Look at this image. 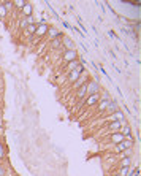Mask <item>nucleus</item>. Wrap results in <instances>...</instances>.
<instances>
[{
    "label": "nucleus",
    "mask_w": 141,
    "mask_h": 176,
    "mask_svg": "<svg viewBox=\"0 0 141 176\" xmlns=\"http://www.w3.org/2000/svg\"><path fill=\"white\" fill-rule=\"evenodd\" d=\"M7 157V149H5V146L0 143V160H3Z\"/></svg>",
    "instance_id": "412c9836"
},
{
    "label": "nucleus",
    "mask_w": 141,
    "mask_h": 176,
    "mask_svg": "<svg viewBox=\"0 0 141 176\" xmlns=\"http://www.w3.org/2000/svg\"><path fill=\"white\" fill-rule=\"evenodd\" d=\"M125 140V137L121 133V132H114V133H109V137H108V143L109 144H119V143H122Z\"/></svg>",
    "instance_id": "20e7f679"
},
{
    "label": "nucleus",
    "mask_w": 141,
    "mask_h": 176,
    "mask_svg": "<svg viewBox=\"0 0 141 176\" xmlns=\"http://www.w3.org/2000/svg\"><path fill=\"white\" fill-rule=\"evenodd\" d=\"M21 13L24 15V18L32 16V3H25V5H24V8L21 10Z\"/></svg>",
    "instance_id": "a211bd4d"
},
{
    "label": "nucleus",
    "mask_w": 141,
    "mask_h": 176,
    "mask_svg": "<svg viewBox=\"0 0 141 176\" xmlns=\"http://www.w3.org/2000/svg\"><path fill=\"white\" fill-rule=\"evenodd\" d=\"M49 48H51V49H60V48H62V35L54 37V40L51 42Z\"/></svg>",
    "instance_id": "9b49d317"
},
{
    "label": "nucleus",
    "mask_w": 141,
    "mask_h": 176,
    "mask_svg": "<svg viewBox=\"0 0 141 176\" xmlns=\"http://www.w3.org/2000/svg\"><path fill=\"white\" fill-rule=\"evenodd\" d=\"M32 24H35L33 22V16H27V18H24L22 21H21V24H19V27L24 30L25 27H29V25H32Z\"/></svg>",
    "instance_id": "2eb2a0df"
},
{
    "label": "nucleus",
    "mask_w": 141,
    "mask_h": 176,
    "mask_svg": "<svg viewBox=\"0 0 141 176\" xmlns=\"http://www.w3.org/2000/svg\"><path fill=\"white\" fill-rule=\"evenodd\" d=\"M79 65H81V64L78 62V59H76V60H73V62H68V65H65V68H64V72H65V73L68 75L70 72H73V70H76V68H78Z\"/></svg>",
    "instance_id": "f8f14e48"
},
{
    "label": "nucleus",
    "mask_w": 141,
    "mask_h": 176,
    "mask_svg": "<svg viewBox=\"0 0 141 176\" xmlns=\"http://www.w3.org/2000/svg\"><path fill=\"white\" fill-rule=\"evenodd\" d=\"M98 100H100V95H98V94H92V95H87L86 102H84V108H90V106H97Z\"/></svg>",
    "instance_id": "423d86ee"
},
{
    "label": "nucleus",
    "mask_w": 141,
    "mask_h": 176,
    "mask_svg": "<svg viewBox=\"0 0 141 176\" xmlns=\"http://www.w3.org/2000/svg\"><path fill=\"white\" fill-rule=\"evenodd\" d=\"M119 165H121V168H130V165H132V157H122V159L119 160Z\"/></svg>",
    "instance_id": "f3484780"
},
{
    "label": "nucleus",
    "mask_w": 141,
    "mask_h": 176,
    "mask_svg": "<svg viewBox=\"0 0 141 176\" xmlns=\"http://www.w3.org/2000/svg\"><path fill=\"white\" fill-rule=\"evenodd\" d=\"M124 122H121V121H112V122H109L108 125H106V132L108 133H114V132H119L121 130V125H122Z\"/></svg>",
    "instance_id": "0eeeda50"
},
{
    "label": "nucleus",
    "mask_w": 141,
    "mask_h": 176,
    "mask_svg": "<svg viewBox=\"0 0 141 176\" xmlns=\"http://www.w3.org/2000/svg\"><path fill=\"white\" fill-rule=\"evenodd\" d=\"M133 147V140L132 138H125L122 143L119 144H114L112 146V152H116V154H122L124 151H129Z\"/></svg>",
    "instance_id": "f257e3e1"
},
{
    "label": "nucleus",
    "mask_w": 141,
    "mask_h": 176,
    "mask_svg": "<svg viewBox=\"0 0 141 176\" xmlns=\"http://www.w3.org/2000/svg\"><path fill=\"white\" fill-rule=\"evenodd\" d=\"M48 29H49V24H46V22L37 24V29H35V33H33V37H35V38L46 37V35H48Z\"/></svg>",
    "instance_id": "7ed1b4c3"
},
{
    "label": "nucleus",
    "mask_w": 141,
    "mask_h": 176,
    "mask_svg": "<svg viewBox=\"0 0 141 176\" xmlns=\"http://www.w3.org/2000/svg\"><path fill=\"white\" fill-rule=\"evenodd\" d=\"M86 95H87V83H86V84H82V86L79 87V90L76 92V99L81 100V99H84Z\"/></svg>",
    "instance_id": "4468645a"
},
{
    "label": "nucleus",
    "mask_w": 141,
    "mask_h": 176,
    "mask_svg": "<svg viewBox=\"0 0 141 176\" xmlns=\"http://www.w3.org/2000/svg\"><path fill=\"white\" fill-rule=\"evenodd\" d=\"M109 99H108V95H106V99H103V100H98V103H97V113H102V111H105L106 108H108V105H109Z\"/></svg>",
    "instance_id": "6e6552de"
},
{
    "label": "nucleus",
    "mask_w": 141,
    "mask_h": 176,
    "mask_svg": "<svg viewBox=\"0 0 141 176\" xmlns=\"http://www.w3.org/2000/svg\"><path fill=\"white\" fill-rule=\"evenodd\" d=\"M0 87H2V79H0Z\"/></svg>",
    "instance_id": "393cba45"
},
{
    "label": "nucleus",
    "mask_w": 141,
    "mask_h": 176,
    "mask_svg": "<svg viewBox=\"0 0 141 176\" xmlns=\"http://www.w3.org/2000/svg\"><path fill=\"white\" fill-rule=\"evenodd\" d=\"M24 5H25V2H21V0H18V2H13V7H16V8H19V10H22Z\"/></svg>",
    "instance_id": "5701e85b"
},
{
    "label": "nucleus",
    "mask_w": 141,
    "mask_h": 176,
    "mask_svg": "<svg viewBox=\"0 0 141 176\" xmlns=\"http://www.w3.org/2000/svg\"><path fill=\"white\" fill-rule=\"evenodd\" d=\"M119 132L124 135L125 138H132V129H130V125H125V124H122Z\"/></svg>",
    "instance_id": "dca6fc26"
},
{
    "label": "nucleus",
    "mask_w": 141,
    "mask_h": 176,
    "mask_svg": "<svg viewBox=\"0 0 141 176\" xmlns=\"http://www.w3.org/2000/svg\"><path fill=\"white\" fill-rule=\"evenodd\" d=\"M8 15V10L3 7V3H0V19H5Z\"/></svg>",
    "instance_id": "aec40b11"
},
{
    "label": "nucleus",
    "mask_w": 141,
    "mask_h": 176,
    "mask_svg": "<svg viewBox=\"0 0 141 176\" xmlns=\"http://www.w3.org/2000/svg\"><path fill=\"white\" fill-rule=\"evenodd\" d=\"M109 121H111V122H112V121H121V122H124V114L121 111H116V113H112L109 116Z\"/></svg>",
    "instance_id": "6ab92c4d"
},
{
    "label": "nucleus",
    "mask_w": 141,
    "mask_h": 176,
    "mask_svg": "<svg viewBox=\"0 0 141 176\" xmlns=\"http://www.w3.org/2000/svg\"><path fill=\"white\" fill-rule=\"evenodd\" d=\"M116 176H119V174H116Z\"/></svg>",
    "instance_id": "a878e982"
},
{
    "label": "nucleus",
    "mask_w": 141,
    "mask_h": 176,
    "mask_svg": "<svg viewBox=\"0 0 141 176\" xmlns=\"http://www.w3.org/2000/svg\"><path fill=\"white\" fill-rule=\"evenodd\" d=\"M129 173H130V168H121L119 170V176H129Z\"/></svg>",
    "instance_id": "4be33fe9"
},
{
    "label": "nucleus",
    "mask_w": 141,
    "mask_h": 176,
    "mask_svg": "<svg viewBox=\"0 0 141 176\" xmlns=\"http://www.w3.org/2000/svg\"><path fill=\"white\" fill-rule=\"evenodd\" d=\"M35 29H37V24H32V25H29V27H25V29L22 30V37H25V38H30V37H33V33H35Z\"/></svg>",
    "instance_id": "9d476101"
},
{
    "label": "nucleus",
    "mask_w": 141,
    "mask_h": 176,
    "mask_svg": "<svg viewBox=\"0 0 141 176\" xmlns=\"http://www.w3.org/2000/svg\"><path fill=\"white\" fill-rule=\"evenodd\" d=\"M76 57H78V52L75 49H65L64 56H62V60L64 62H73V60H76Z\"/></svg>",
    "instance_id": "39448f33"
},
{
    "label": "nucleus",
    "mask_w": 141,
    "mask_h": 176,
    "mask_svg": "<svg viewBox=\"0 0 141 176\" xmlns=\"http://www.w3.org/2000/svg\"><path fill=\"white\" fill-rule=\"evenodd\" d=\"M98 89H100V86H98L97 81H90V83H87V95L98 94Z\"/></svg>",
    "instance_id": "1a4fd4ad"
},
{
    "label": "nucleus",
    "mask_w": 141,
    "mask_h": 176,
    "mask_svg": "<svg viewBox=\"0 0 141 176\" xmlns=\"http://www.w3.org/2000/svg\"><path fill=\"white\" fill-rule=\"evenodd\" d=\"M5 173H7V170H5V167L0 164V176H5Z\"/></svg>",
    "instance_id": "b1692460"
},
{
    "label": "nucleus",
    "mask_w": 141,
    "mask_h": 176,
    "mask_svg": "<svg viewBox=\"0 0 141 176\" xmlns=\"http://www.w3.org/2000/svg\"><path fill=\"white\" fill-rule=\"evenodd\" d=\"M62 46L67 48V49H75L73 40H72V38H68V37H62Z\"/></svg>",
    "instance_id": "ddd939ff"
},
{
    "label": "nucleus",
    "mask_w": 141,
    "mask_h": 176,
    "mask_svg": "<svg viewBox=\"0 0 141 176\" xmlns=\"http://www.w3.org/2000/svg\"><path fill=\"white\" fill-rule=\"evenodd\" d=\"M81 73H82V65H79L76 70L70 72V73L67 75V83H68V84H75L76 81L81 78Z\"/></svg>",
    "instance_id": "f03ea898"
}]
</instances>
